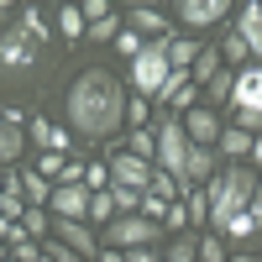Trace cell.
Segmentation results:
<instances>
[{
    "label": "cell",
    "instance_id": "obj_1",
    "mask_svg": "<svg viewBox=\"0 0 262 262\" xmlns=\"http://www.w3.org/2000/svg\"><path fill=\"white\" fill-rule=\"evenodd\" d=\"M126 100L131 95L121 90V79L111 69H84L69 84V95H63V121L84 142H111L126 126Z\"/></svg>",
    "mask_w": 262,
    "mask_h": 262
},
{
    "label": "cell",
    "instance_id": "obj_2",
    "mask_svg": "<svg viewBox=\"0 0 262 262\" xmlns=\"http://www.w3.org/2000/svg\"><path fill=\"white\" fill-rule=\"evenodd\" d=\"M205 189H210V231H226L242 210L257 205V194H262V173L247 168V163H226Z\"/></svg>",
    "mask_w": 262,
    "mask_h": 262
},
{
    "label": "cell",
    "instance_id": "obj_3",
    "mask_svg": "<svg viewBox=\"0 0 262 262\" xmlns=\"http://www.w3.org/2000/svg\"><path fill=\"white\" fill-rule=\"evenodd\" d=\"M189 152H194V142H189V131H184V116L168 111L158 121V168L173 173L184 194H189Z\"/></svg>",
    "mask_w": 262,
    "mask_h": 262
},
{
    "label": "cell",
    "instance_id": "obj_4",
    "mask_svg": "<svg viewBox=\"0 0 262 262\" xmlns=\"http://www.w3.org/2000/svg\"><path fill=\"white\" fill-rule=\"evenodd\" d=\"M168 42L173 37H163V42H152V48L131 63V84H137V95L142 100H152L158 105V95L168 90V79H173V58H168Z\"/></svg>",
    "mask_w": 262,
    "mask_h": 262
},
{
    "label": "cell",
    "instance_id": "obj_5",
    "mask_svg": "<svg viewBox=\"0 0 262 262\" xmlns=\"http://www.w3.org/2000/svg\"><path fill=\"white\" fill-rule=\"evenodd\" d=\"M100 242L111 252H147L158 242V221H147V215H116V221L100 231Z\"/></svg>",
    "mask_w": 262,
    "mask_h": 262
},
{
    "label": "cell",
    "instance_id": "obj_6",
    "mask_svg": "<svg viewBox=\"0 0 262 262\" xmlns=\"http://www.w3.org/2000/svg\"><path fill=\"white\" fill-rule=\"evenodd\" d=\"M152 179H158V163H147V158H137V152H111V184H121V189H152Z\"/></svg>",
    "mask_w": 262,
    "mask_h": 262
},
{
    "label": "cell",
    "instance_id": "obj_7",
    "mask_svg": "<svg viewBox=\"0 0 262 262\" xmlns=\"http://www.w3.org/2000/svg\"><path fill=\"white\" fill-rule=\"evenodd\" d=\"M90 205H95V189L90 184H58L53 194V221H90Z\"/></svg>",
    "mask_w": 262,
    "mask_h": 262
},
{
    "label": "cell",
    "instance_id": "obj_8",
    "mask_svg": "<svg viewBox=\"0 0 262 262\" xmlns=\"http://www.w3.org/2000/svg\"><path fill=\"white\" fill-rule=\"evenodd\" d=\"M53 236H58L63 247H74L79 257H90V262L105 252V242L95 236V226H90V221H53Z\"/></svg>",
    "mask_w": 262,
    "mask_h": 262
},
{
    "label": "cell",
    "instance_id": "obj_9",
    "mask_svg": "<svg viewBox=\"0 0 262 262\" xmlns=\"http://www.w3.org/2000/svg\"><path fill=\"white\" fill-rule=\"evenodd\" d=\"M184 131H189V142L194 147H221V137H226V121L210 111V105H194V111L184 116Z\"/></svg>",
    "mask_w": 262,
    "mask_h": 262
},
{
    "label": "cell",
    "instance_id": "obj_10",
    "mask_svg": "<svg viewBox=\"0 0 262 262\" xmlns=\"http://www.w3.org/2000/svg\"><path fill=\"white\" fill-rule=\"evenodd\" d=\"M173 16H179L189 32H205L210 21L231 16V0H179V6H173Z\"/></svg>",
    "mask_w": 262,
    "mask_h": 262
},
{
    "label": "cell",
    "instance_id": "obj_11",
    "mask_svg": "<svg viewBox=\"0 0 262 262\" xmlns=\"http://www.w3.org/2000/svg\"><path fill=\"white\" fill-rule=\"evenodd\" d=\"M126 27H137L147 42H163L173 21H168V11H163V6H131V11H126Z\"/></svg>",
    "mask_w": 262,
    "mask_h": 262
},
{
    "label": "cell",
    "instance_id": "obj_12",
    "mask_svg": "<svg viewBox=\"0 0 262 262\" xmlns=\"http://www.w3.org/2000/svg\"><path fill=\"white\" fill-rule=\"evenodd\" d=\"M27 142H32V137L21 131V116H16V111H6V121H0V163L16 168V163H21V147H27Z\"/></svg>",
    "mask_w": 262,
    "mask_h": 262
},
{
    "label": "cell",
    "instance_id": "obj_13",
    "mask_svg": "<svg viewBox=\"0 0 262 262\" xmlns=\"http://www.w3.org/2000/svg\"><path fill=\"white\" fill-rule=\"evenodd\" d=\"M32 58H37V48H32V37H21L16 27L6 32V79H21L32 69Z\"/></svg>",
    "mask_w": 262,
    "mask_h": 262
},
{
    "label": "cell",
    "instance_id": "obj_14",
    "mask_svg": "<svg viewBox=\"0 0 262 262\" xmlns=\"http://www.w3.org/2000/svg\"><path fill=\"white\" fill-rule=\"evenodd\" d=\"M236 32L247 37L252 58H262V0H247V6L236 11Z\"/></svg>",
    "mask_w": 262,
    "mask_h": 262
},
{
    "label": "cell",
    "instance_id": "obj_15",
    "mask_svg": "<svg viewBox=\"0 0 262 262\" xmlns=\"http://www.w3.org/2000/svg\"><path fill=\"white\" fill-rule=\"evenodd\" d=\"M21 189H27V205H32V210L53 205V194H58V184H53L42 168H27V173H21Z\"/></svg>",
    "mask_w": 262,
    "mask_h": 262
},
{
    "label": "cell",
    "instance_id": "obj_16",
    "mask_svg": "<svg viewBox=\"0 0 262 262\" xmlns=\"http://www.w3.org/2000/svg\"><path fill=\"white\" fill-rule=\"evenodd\" d=\"M58 37L63 42H79V37H90V16H84V6H58Z\"/></svg>",
    "mask_w": 262,
    "mask_h": 262
},
{
    "label": "cell",
    "instance_id": "obj_17",
    "mask_svg": "<svg viewBox=\"0 0 262 262\" xmlns=\"http://www.w3.org/2000/svg\"><path fill=\"white\" fill-rule=\"evenodd\" d=\"M236 111H262V69H242V79H236Z\"/></svg>",
    "mask_w": 262,
    "mask_h": 262
},
{
    "label": "cell",
    "instance_id": "obj_18",
    "mask_svg": "<svg viewBox=\"0 0 262 262\" xmlns=\"http://www.w3.org/2000/svg\"><path fill=\"white\" fill-rule=\"evenodd\" d=\"M200 42H194V37H173L168 42V58H173V69H179V74H194V63H200Z\"/></svg>",
    "mask_w": 262,
    "mask_h": 262
},
{
    "label": "cell",
    "instance_id": "obj_19",
    "mask_svg": "<svg viewBox=\"0 0 262 262\" xmlns=\"http://www.w3.org/2000/svg\"><path fill=\"white\" fill-rule=\"evenodd\" d=\"M252 147H257V137H252V131H242V126H226V137H221V152H226L231 163L252 158Z\"/></svg>",
    "mask_w": 262,
    "mask_h": 262
},
{
    "label": "cell",
    "instance_id": "obj_20",
    "mask_svg": "<svg viewBox=\"0 0 262 262\" xmlns=\"http://www.w3.org/2000/svg\"><path fill=\"white\" fill-rule=\"evenodd\" d=\"M221 63H226V58H221V48H205V53H200V63H194V84H205V90H210V84L226 74Z\"/></svg>",
    "mask_w": 262,
    "mask_h": 262
},
{
    "label": "cell",
    "instance_id": "obj_21",
    "mask_svg": "<svg viewBox=\"0 0 262 262\" xmlns=\"http://www.w3.org/2000/svg\"><path fill=\"white\" fill-rule=\"evenodd\" d=\"M121 147H126V152H137V158H147V163H158V131H131Z\"/></svg>",
    "mask_w": 262,
    "mask_h": 262
},
{
    "label": "cell",
    "instance_id": "obj_22",
    "mask_svg": "<svg viewBox=\"0 0 262 262\" xmlns=\"http://www.w3.org/2000/svg\"><path fill=\"white\" fill-rule=\"evenodd\" d=\"M163 257H168V262H200V236H194V231H184V236H179V242H173Z\"/></svg>",
    "mask_w": 262,
    "mask_h": 262
},
{
    "label": "cell",
    "instance_id": "obj_23",
    "mask_svg": "<svg viewBox=\"0 0 262 262\" xmlns=\"http://www.w3.org/2000/svg\"><path fill=\"white\" fill-rule=\"evenodd\" d=\"M236 79H242V74H221V79H215L210 84V90H205V100H210V111H215V105H236Z\"/></svg>",
    "mask_w": 262,
    "mask_h": 262
},
{
    "label": "cell",
    "instance_id": "obj_24",
    "mask_svg": "<svg viewBox=\"0 0 262 262\" xmlns=\"http://www.w3.org/2000/svg\"><path fill=\"white\" fill-rule=\"evenodd\" d=\"M116 215H121V210H116V194H111V189H100V194H95V205H90V221H100V231H105Z\"/></svg>",
    "mask_w": 262,
    "mask_h": 262
},
{
    "label": "cell",
    "instance_id": "obj_25",
    "mask_svg": "<svg viewBox=\"0 0 262 262\" xmlns=\"http://www.w3.org/2000/svg\"><path fill=\"white\" fill-rule=\"evenodd\" d=\"M221 58H226V63H247V58H252V48H247V37L236 32V27H231V32H226V42H221Z\"/></svg>",
    "mask_w": 262,
    "mask_h": 262
},
{
    "label": "cell",
    "instance_id": "obj_26",
    "mask_svg": "<svg viewBox=\"0 0 262 262\" xmlns=\"http://www.w3.org/2000/svg\"><path fill=\"white\" fill-rule=\"evenodd\" d=\"M126 27H121V16H105V21H95L90 27V42H116Z\"/></svg>",
    "mask_w": 262,
    "mask_h": 262
},
{
    "label": "cell",
    "instance_id": "obj_27",
    "mask_svg": "<svg viewBox=\"0 0 262 262\" xmlns=\"http://www.w3.org/2000/svg\"><path fill=\"white\" fill-rule=\"evenodd\" d=\"M147 111H152V100H126V126H137V131H147Z\"/></svg>",
    "mask_w": 262,
    "mask_h": 262
},
{
    "label": "cell",
    "instance_id": "obj_28",
    "mask_svg": "<svg viewBox=\"0 0 262 262\" xmlns=\"http://www.w3.org/2000/svg\"><path fill=\"white\" fill-rule=\"evenodd\" d=\"M53 131H58L53 121H42V116H37V121L27 126V137H32V147H48V152H53Z\"/></svg>",
    "mask_w": 262,
    "mask_h": 262
},
{
    "label": "cell",
    "instance_id": "obj_29",
    "mask_svg": "<svg viewBox=\"0 0 262 262\" xmlns=\"http://www.w3.org/2000/svg\"><path fill=\"white\" fill-rule=\"evenodd\" d=\"M200 262H226V236H205L200 242Z\"/></svg>",
    "mask_w": 262,
    "mask_h": 262
},
{
    "label": "cell",
    "instance_id": "obj_30",
    "mask_svg": "<svg viewBox=\"0 0 262 262\" xmlns=\"http://www.w3.org/2000/svg\"><path fill=\"white\" fill-rule=\"evenodd\" d=\"M42 252H48L53 262H90V257H79L74 247H63V242H58V236H53V242H42Z\"/></svg>",
    "mask_w": 262,
    "mask_h": 262
},
{
    "label": "cell",
    "instance_id": "obj_31",
    "mask_svg": "<svg viewBox=\"0 0 262 262\" xmlns=\"http://www.w3.org/2000/svg\"><path fill=\"white\" fill-rule=\"evenodd\" d=\"M84 184H90V189L100 194L105 184H111V168H105V163H84Z\"/></svg>",
    "mask_w": 262,
    "mask_h": 262
},
{
    "label": "cell",
    "instance_id": "obj_32",
    "mask_svg": "<svg viewBox=\"0 0 262 262\" xmlns=\"http://www.w3.org/2000/svg\"><path fill=\"white\" fill-rule=\"evenodd\" d=\"M168 210H173V205H168V200H158V194L147 189V200H142V215H147V221H168Z\"/></svg>",
    "mask_w": 262,
    "mask_h": 262
},
{
    "label": "cell",
    "instance_id": "obj_33",
    "mask_svg": "<svg viewBox=\"0 0 262 262\" xmlns=\"http://www.w3.org/2000/svg\"><path fill=\"white\" fill-rule=\"evenodd\" d=\"M84 16H90V27H95V21H105V16H116V11L105 6V0H84Z\"/></svg>",
    "mask_w": 262,
    "mask_h": 262
},
{
    "label": "cell",
    "instance_id": "obj_34",
    "mask_svg": "<svg viewBox=\"0 0 262 262\" xmlns=\"http://www.w3.org/2000/svg\"><path fill=\"white\" fill-rule=\"evenodd\" d=\"M236 126H242V131H257V126H262V111H236Z\"/></svg>",
    "mask_w": 262,
    "mask_h": 262
},
{
    "label": "cell",
    "instance_id": "obj_35",
    "mask_svg": "<svg viewBox=\"0 0 262 262\" xmlns=\"http://www.w3.org/2000/svg\"><path fill=\"white\" fill-rule=\"evenodd\" d=\"M168 226L184 236V226H189V210H184V205H173V210H168Z\"/></svg>",
    "mask_w": 262,
    "mask_h": 262
},
{
    "label": "cell",
    "instance_id": "obj_36",
    "mask_svg": "<svg viewBox=\"0 0 262 262\" xmlns=\"http://www.w3.org/2000/svg\"><path fill=\"white\" fill-rule=\"evenodd\" d=\"M126 257H131V262H168L158 247H147V252H126Z\"/></svg>",
    "mask_w": 262,
    "mask_h": 262
},
{
    "label": "cell",
    "instance_id": "obj_37",
    "mask_svg": "<svg viewBox=\"0 0 262 262\" xmlns=\"http://www.w3.org/2000/svg\"><path fill=\"white\" fill-rule=\"evenodd\" d=\"M100 262H131V257H126V252H111V247H105V252H100Z\"/></svg>",
    "mask_w": 262,
    "mask_h": 262
},
{
    "label": "cell",
    "instance_id": "obj_38",
    "mask_svg": "<svg viewBox=\"0 0 262 262\" xmlns=\"http://www.w3.org/2000/svg\"><path fill=\"white\" fill-rule=\"evenodd\" d=\"M252 163H257V168H262V137H257V147H252Z\"/></svg>",
    "mask_w": 262,
    "mask_h": 262
},
{
    "label": "cell",
    "instance_id": "obj_39",
    "mask_svg": "<svg viewBox=\"0 0 262 262\" xmlns=\"http://www.w3.org/2000/svg\"><path fill=\"white\" fill-rule=\"evenodd\" d=\"M231 262H257V257H247V252H242V257H231Z\"/></svg>",
    "mask_w": 262,
    "mask_h": 262
},
{
    "label": "cell",
    "instance_id": "obj_40",
    "mask_svg": "<svg viewBox=\"0 0 262 262\" xmlns=\"http://www.w3.org/2000/svg\"><path fill=\"white\" fill-rule=\"evenodd\" d=\"M257 262H262V257H257Z\"/></svg>",
    "mask_w": 262,
    "mask_h": 262
}]
</instances>
